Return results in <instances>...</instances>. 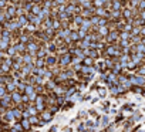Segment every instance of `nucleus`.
I'll list each match as a JSON object with an SVG mask.
<instances>
[{
	"instance_id": "f257e3e1",
	"label": "nucleus",
	"mask_w": 145,
	"mask_h": 132,
	"mask_svg": "<svg viewBox=\"0 0 145 132\" xmlns=\"http://www.w3.org/2000/svg\"><path fill=\"white\" fill-rule=\"evenodd\" d=\"M129 81L131 84H136V85H144L145 84V78L144 77H139V75H136V77H129Z\"/></svg>"
},
{
	"instance_id": "f03ea898",
	"label": "nucleus",
	"mask_w": 145,
	"mask_h": 132,
	"mask_svg": "<svg viewBox=\"0 0 145 132\" xmlns=\"http://www.w3.org/2000/svg\"><path fill=\"white\" fill-rule=\"evenodd\" d=\"M71 61H73L71 56H70V54H67V56H63V57H61V61H60V64L64 67V66H67V64H70Z\"/></svg>"
},
{
	"instance_id": "7ed1b4c3",
	"label": "nucleus",
	"mask_w": 145,
	"mask_h": 132,
	"mask_svg": "<svg viewBox=\"0 0 145 132\" xmlns=\"http://www.w3.org/2000/svg\"><path fill=\"white\" fill-rule=\"evenodd\" d=\"M70 40H71V41H78V40H80L78 31H71V34H70Z\"/></svg>"
},
{
	"instance_id": "20e7f679",
	"label": "nucleus",
	"mask_w": 145,
	"mask_h": 132,
	"mask_svg": "<svg viewBox=\"0 0 145 132\" xmlns=\"http://www.w3.org/2000/svg\"><path fill=\"white\" fill-rule=\"evenodd\" d=\"M98 33H100V34L101 36H108L110 34V33H108V27H100V28H98Z\"/></svg>"
},
{
	"instance_id": "39448f33",
	"label": "nucleus",
	"mask_w": 145,
	"mask_h": 132,
	"mask_svg": "<svg viewBox=\"0 0 145 132\" xmlns=\"http://www.w3.org/2000/svg\"><path fill=\"white\" fill-rule=\"evenodd\" d=\"M119 36V33L118 31H114V33H110V34H108V40H110V41H114L115 38H117V37H118Z\"/></svg>"
},
{
	"instance_id": "423d86ee",
	"label": "nucleus",
	"mask_w": 145,
	"mask_h": 132,
	"mask_svg": "<svg viewBox=\"0 0 145 132\" xmlns=\"http://www.w3.org/2000/svg\"><path fill=\"white\" fill-rule=\"evenodd\" d=\"M119 16H121V12H119V10H112V12H111V16H110V17L118 18Z\"/></svg>"
},
{
	"instance_id": "0eeeda50",
	"label": "nucleus",
	"mask_w": 145,
	"mask_h": 132,
	"mask_svg": "<svg viewBox=\"0 0 145 132\" xmlns=\"http://www.w3.org/2000/svg\"><path fill=\"white\" fill-rule=\"evenodd\" d=\"M51 115H53V112H50V111H46V114L43 112V118L46 119V121H50V119H51Z\"/></svg>"
},
{
	"instance_id": "6e6552de",
	"label": "nucleus",
	"mask_w": 145,
	"mask_h": 132,
	"mask_svg": "<svg viewBox=\"0 0 145 132\" xmlns=\"http://www.w3.org/2000/svg\"><path fill=\"white\" fill-rule=\"evenodd\" d=\"M119 4H121V3H119L118 0H114V2H112V9H114V10H118L119 7H121Z\"/></svg>"
},
{
	"instance_id": "1a4fd4ad",
	"label": "nucleus",
	"mask_w": 145,
	"mask_h": 132,
	"mask_svg": "<svg viewBox=\"0 0 145 132\" xmlns=\"http://www.w3.org/2000/svg\"><path fill=\"white\" fill-rule=\"evenodd\" d=\"M84 64H85V67L92 66V58H91V57H87L85 60H84Z\"/></svg>"
},
{
	"instance_id": "9d476101",
	"label": "nucleus",
	"mask_w": 145,
	"mask_h": 132,
	"mask_svg": "<svg viewBox=\"0 0 145 132\" xmlns=\"http://www.w3.org/2000/svg\"><path fill=\"white\" fill-rule=\"evenodd\" d=\"M131 10H124V12H122V16H124V17H127V18H129V17H131Z\"/></svg>"
},
{
	"instance_id": "9b49d317",
	"label": "nucleus",
	"mask_w": 145,
	"mask_h": 132,
	"mask_svg": "<svg viewBox=\"0 0 145 132\" xmlns=\"http://www.w3.org/2000/svg\"><path fill=\"white\" fill-rule=\"evenodd\" d=\"M74 22H75V24H83V17H78V16H75L74 17Z\"/></svg>"
},
{
	"instance_id": "f8f14e48",
	"label": "nucleus",
	"mask_w": 145,
	"mask_h": 132,
	"mask_svg": "<svg viewBox=\"0 0 145 132\" xmlns=\"http://www.w3.org/2000/svg\"><path fill=\"white\" fill-rule=\"evenodd\" d=\"M47 62H48V64H54V62H56V58H54V57H48Z\"/></svg>"
},
{
	"instance_id": "ddd939ff",
	"label": "nucleus",
	"mask_w": 145,
	"mask_h": 132,
	"mask_svg": "<svg viewBox=\"0 0 145 132\" xmlns=\"http://www.w3.org/2000/svg\"><path fill=\"white\" fill-rule=\"evenodd\" d=\"M53 27H54V28H60V22H58V20H57V22H54Z\"/></svg>"
},
{
	"instance_id": "4468645a",
	"label": "nucleus",
	"mask_w": 145,
	"mask_h": 132,
	"mask_svg": "<svg viewBox=\"0 0 145 132\" xmlns=\"http://www.w3.org/2000/svg\"><path fill=\"white\" fill-rule=\"evenodd\" d=\"M30 122L31 124H37V118H36V116H30Z\"/></svg>"
},
{
	"instance_id": "2eb2a0df",
	"label": "nucleus",
	"mask_w": 145,
	"mask_h": 132,
	"mask_svg": "<svg viewBox=\"0 0 145 132\" xmlns=\"http://www.w3.org/2000/svg\"><path fill=\"white\" fill-rule=\"evenodd\" d=\"M23 126H24V128H29V126H30L29 121H23Z\"/></svg>"
},
{
	"instance_id": "dca6fc26",
	"label": "nucleus",
	"mask_w": 145,
	"mask_h": 132,
	"mask_svg": "<svg viewBox=\"0 0 145 132\" xmlns=\"http://www.w3.org/2000/svg\"><path fill=\"white\" fill-rule=\"evenodd\" d=\"M138 74H139V75H145V68H141V70L138 71Z\"/></svg>"
},
{
	"instance_id": "f3484780",
	"label": "nucleus",
	"mask_w": 145,
	"mask_h": 132,
	"mask_svg": "<svg viewBox=\"0 0 145 132\" xmlns=\"http://www.w3.org/2000/svg\"><path fill=\"white\" fill-rule=\"evenodd\" d=\"M37 64H39V66H43L44 61H43V60H39V62H37Z\"/></svg>"
},
{
	"instance_id": "a211bd4d",
	"label": "nucleus",
	"mask_w": 145,
	"mask_h": 132,
	"mask_svg": "<svg viewBox=\"0 0 145 132\" xmlns=\"http://www.w3.org/2000/svg\"><path fill=\"white\" fill-rule=\"evenodd\" d=\"M141 33H142V34L145 36V28H142V30H141Z\"/></svg>"
},
{
	"instance_id": "6ab92c4d",
	"label": "nucleus",
	"mask_w": 145,
	"mask_h": 132,
	"mask_svg": "<svg viewBox=\"0 0 145 132\" xmlns=\"http://www.w3.org/2000/svg\"><path fill=\"white\" fill-rule=\"evenodd\" d=\"M138 132H142V131H138Z\"/></svg>"
}]
</instances>
